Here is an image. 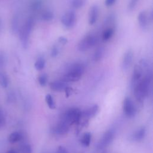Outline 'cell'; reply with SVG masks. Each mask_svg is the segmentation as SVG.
Segmentation results:
<instances>
[{"instance_id":"obj_1","label":"cell","mask_w":153,"mask_h":153,"mask_svg":"<svg viewBox=\"0 0 153 153\" xmlns=\"http://www.w3.org/2000/svg\"><path fill=\"white\" fill-rule=\"evenodd\" d=\"M152 80V73L149 69L146 70V74L142 79L133 90L136 99L140 103L143 102L146 97L148 95Z\"/></svg>"},{"instance_id":"obj_2","label":"cell","mask_w":153,"mask_h":153,"mask_svg":"<svg viewBox=\"0 0 153 153\" xmlns=\"http://www.w3.org/2000/svg\"><path fill=\"white\" fill-rule=\"evenodd\" d=\"M85 68L81 63L74 64L62 77V81L67 82H75L79 81L84 72Z\"/></svg>"},{"instance_id":"obj_3","label":"cell","mask_w":153,"mask_h":153,"mask_svg":"<svg viewBox=\"0 0 153 153\" xmlns=\"http://www.w3.org/2000/svg\"><path fill=\"white\" fill-rule=\"evenodd\" d=\"M33 23L32 19H28L19 30L20 42L24 48H27L28 47L29 37L33 27Z\"/></svg>"},{"instance_id":"obj_4","label":"cell","mask_w":153,"mask_h":153,"mask_svg":"<svg viewBox=\"0 0 153 153\" xmlns=\"http://www.w3.org/2000/svg\"><path fill=\"white\" fill-rule=\"evenodd\" d=\"M82 117L81 111L78 108H71L66 111L63 116L62 120L69 126L78 123Z\"/></svg>"},{"instance_id":"obj_5","label":"cell","mask_w":153,"mask_h":153,"mask_svg":"<svg viewBox=\"0 0 153 153\" xmlns=\"http://www.w3.org/2000/svg\"><path fill=\"white\" fill-rule=\"evenodd\" d=\"M97 42L96 38L92 35H88L82 39L78 44V49L80 51H85L93 47Z\"/></svg>"},{"instance_id":"obj_6","label":"cell","mask_w":153,"mask_h":153,"mask_svg":"<svg viewBox=\"0 0 153 153\" xmlns=\"http://www.w3.org/2000/svg\"><path fill=\"white\" fill-rule=\"evenodd\" d=\"M123 111L126 116L128 118L134 117L136 114V108L132 99L128 97L124 99L123 102Z\"/></svg>"},{"instance_id":"obj_7","label":"cell","mask_w":153,"mask_h":153,"mask_svg":"<svg viewBox=\"0 0 153 153\" xmlns=\"http://www.w3.org/2000/svg\"><path fill=\"white\" fill-rule=\"evenodd\" d=\"M114 136L115 133L113 130H109L106 131L99 142L97 144V148L99 149H102L107 147L114 140Z\"/></svg>"},{"instance_id":"obj_8","label":"cell","mask_w":153,"mask_h":153,"mask_svg":"<svg viewBox=\"0 0 153 153\" xmlns=\"http://www.w3.org/2000/svg\"><path fill=\"white\" fill-rule=\"evenodd\" d=\"M76 20V15L74 11H68L66 12L62 17L61 22L62 24L67 28H69L72 27L75 23Z\"/></svg>"},{"instance_id":"obj_9","label":"cell","mask_w":153,"mask_h":153,"mask_svg":"<svg viewBox=\"0 0 153 153\" xmlns=\"http://www.w3.org/2000/svg\"><path fill=\"white\" fill-rule=\"evenodd\" d=\"M143 70L140 65H136L134 68L131 80V88L133 90L136 85L139 82L143 77Z\"/></svg>"},{"instance_id":"obj_10","label":"cell","mask_w":153,"mask_h":153,"mask_svg":"<svg viewBox=\"0 0 153 153\" xmlns=\"http://www.w3.org/2000/svg\"><path fill=\"white\" fill-rule=\"evenodd\" d=\"M69 125L63 120H61L53 128V133L57 135H63L68 133L69 129Z\"/></svg>"},{"instance_id":"obj_11","label":"cell","mask_w":153,"mask_h":153,"mask_svg":"<svg viewBox=\"0 0 153 153\" xmlns=\"http://www.w3.org/2000/svg\"><path fill=\"white\" fill-rule=\"evenodd\" d=\"M133 53L132 50H127L123 56V61H122V69L123 71H126L130 67L133 62Z\"/></svg>"},{"instance_id":"obj_12","label":"cell","mask_w":153,"mask_h":153,"mask_svg":"<svg viewBox=\"0 0 153 153\" xmlns=\"http://www.w3.org/2000/svg\"><path fill=\"white\" fill-rule=\"evenodd\" d=\"M99 15V8L97 5H93L89 10L88 13V23L90 25H92L96 23L98 18Z\"/></svg>"},{"instance_id":"obj_13","label":"cell","mask_w":153,"mask_h":153,"mask_svg":"<svg viewBox=\"0 0 153 153\" xmlns=\"http://www.w3.org/2000/svg\"><path fill=\"white\" fill-rule=\"evenodd\" d=\"M149 17L145 11H141L137 16V20L140 27L142 29H145L148 27Z\"/></svg>"},{"instance_id":"obj_14","label":"cell","mask_w":153,"mask_h":153,"mask_svg":"<svg viewBox=\"0 0 153 153\" xmlns=\"http://www.w3.org/2000/svg\"><path fill=\"white\" fill-rule=\"evenodd\" d=\"M99 111V106L94 105L92 106L87 108L83 112H81L82 117L86 118H90L94 117Z\"/></svg>"},{"instance_id":"obj_15","label":"cell","mask_w":153,"mask_h":153,"mask_svg":"<svg viewBox=\"0 0 153 153\" xmlns=\"http://www.w3.org/2000/svg\"><path fill=\"white\" fill-rule=\"evenodd\" d=\"M50 88L56 91H62L63 90H65V89L68 87L66 82L63 81H55L51 82L50 84Z\"/></svg>"},{"instance_id":"obj_16","label":"cell","mask_w":153,"mask_h":153,"mask_svg":"<svg viewBox=\"0 0 153 153\" xmlns=\"http://www.w3.org/2000/svg\"><path fill=\"white\" fill-rule=\"evenodd\" d=\"M146 129L144 127H141L136 130L131 135V139L133 141H140L142 140L145 135Z\"/></svg>"},{"instance_id":"obj_17","label":"cell","mask_w":153,"mask_h":153,"mask_svg":"<svg viewBox=\"0 0 153 153\" xmlns=\"http://www.w3.org/2000/svg\"><path fill=\"white\" fill-rule=\"evenodd\" d=\"M22 134L18 131H14L11 133L8 137V142L10 143H14L22 139Z\"/></svg>"},{"instance_id":"obj_18","label":"cell","mask_w":153,"mask_h":153,"mask_svg":"<svg viewBox=\"0 0 153 153\" xmlns=\"http://www.w3.org/2000/svg\"><path fill=\"white\" fill-rule=\"evenodd\" d=\"M91 139V133L89 132H86L82 135L81 139V143L84 146H88L90 144Z\"/></svg>"},{"instance_id":"obj_19","label":"cell","mask_w":153,"mask_h":153,"mask_svg":"<svg viewBox=\"0 0 153 153\" xmlns=\"http://www.w3.org/2000/svg\"><path fill=\"white\" fill-rule=\"evenodd\" d=\"M103 54H104V48L103 47L98 48L94 53L93 59L94 61L97 62L100 60L102 59Z\"/></svg>"},{"instance_id":"obj_20","label":"cell","mask_w":153,"mask_h":153,"mask_svg":"<svg viewBox=\"0 0 153 153\" xmlns=\"http://www.w3.org/2000/svg\"><path fill=\"white\" fill-rule=\"evenodd\" d=\"M45 65V61L44 58L39 57L35 62L34 64L35 68L38 71H41L43 69Z\"/></svg>"},{"instance_id":"obj_21","label":"cell","mask_w":153,"mask_h":153,"mask_svg":"<svg viewBox=\"0 0 153 153\" xmlns=\"http://www.w3.org/2000/svg\"><path fill=\"white\" fill-rule=\"evenodd\" d=\"M8 84L9 79L7 75L4 72H0V85L4 88H6Z\"/></svg>"},{"instance_id":"obj_22","label":"cell","mask_w":153,"mask_h":153,"mask_svg":"<svg viewBox=\"0 0 153 153\" xmlns=\"http://www.w3.org/2000/svg\"><path fill=\"white\" fill-rule=\"evenodd\" d=\"M45 102H46V103L47 105H48V106L49 107L50 109H53L55 108V102H54V99L53 97H52V96L50 94H48L45 96Z\"/></svg>"},{"instance_id":"obj_23","label":"cell","mask_w":153,"mask_h":153,"mask_svg":"<svg viewBox=\"0 0 153 153\" xmlns=\"http://www.w3.org/2000/svg\"><path fill=\"white\" fill-rule=\"evenodd\" d=\"M114 34V29L111 27L108 28L103 33V36H102V39L104 41L109 40L113 35Z\"/></svg>"},{"instance_id":"obj_24","label":"cell","mask_w":153,"mask_h":153,"mask_svg":"<svg viewBox=\"0 0 153 153\" xmlns=\"http://www.w3.org/2000/svg\"><path fill=\"white\" fill-rule=\"evenodd\" d=\"M19 19L17 16H14L13 18L12 22H11V27L13 32L14 33H17L19 31Z\"/></svg>"},{"instance_id":"obj_25","label":"cell","mask_w":153,"mask_h":153,"mask_svg":"<svg viewBox=\"0 0 153 153\" xmlns=\"http://www.w3.org/2000/svg\"><path fill=\"white\" fill-rule=\"evenodd\" d=\"M54 17L53 13L50 11H45L42 13L41 15V19L44 21H51Z\"/></svg>"},{"instance_id":"obj_26","label":"cell","mask_w":153,"mask_h":153,"mask_svg":"<svg viewBox=\"0 0 153 153\" xmlns=\"http://www.w3.org/2000/svg\"><path fill=\"white\" fill-rule=\"evenodd\" d=\"M86 0H72L71 5L74 8H79L85 4Z\"/></svg>"},{"instance_id":"obj_27","label":"cell","mask_w":153,"mask_h":153,"mask_svg":"<svg viewBox=\"0 0 153 153\" xmlns=\"http://www.w3.org/2000/svg\"><path fill=\"white\" fill-rule=\"evenodd\" d=\"M47 75L45 74H43L42 75H41L39 77H38V82L39 84L41 85V86H45L47 84Z\"/></svg>"},{"instance_id":"obj_28","label":"cell","mask_w":153,"mask_h":153,"mask_svg":"<svg viewBox=\"0 0 153 153\" xmlns=\"http://www.w3.org/2000/svg\"><path fill=\"white\" fill-rule=\"evenodd\" d=\"M22 153H32V148L29 144H25L21 148Z\"/></svg>"},{"instance_id":"obj_29","label":"cell","mask_w":153,"mask_h":153,"mask_svg":"<svg viewBox=\"0 0 153 153\" xmlns=\"http://www.w3.org/2000/svg\"><path fill=\"white\" fill-rule=\"evenodd\" d=\"M139 0H130L128 5V10L130 11H132L136 7V5H137V2H138Z\"/></svg>"},{"instance_id":"obj_30","label":"cell","mask_w":153,"mask_h":153,"mask_svg":"<svg viewBox=\"0 0 153 153\" xmlns=\"http://www.w3.org/2000/svg\"><path fill=\"white\" fill-rule=\"evenodd\" d=\"M58 53H59V50H58V48H57L56 47L54 46V47L52 48L51 51V56L52 57H56V56H57Z\"/></svg>"},{"instance_id":"obj_31","label":"cell","mask_w":153,"mask_h":153,"mask_svg":"<svg viewBox=\"0 0 153 153\" xmlns=\"http://www.w3.org/2000/svg\"><path fill=\"white\" fill-rule=\"evenodd\" d=\"M56 153H68V152L65 147L62 146H60L57 148Z\"/></svg>"},{"instance_id":"obj_32","label":"cell","mask_w":153,"mask_h":153,"mask_svg":"<svg viewBox=\"0 0 153 153\" xmlns=\"http://www.w3.org/2000/svg\"><path fill=\"white\" fill-rule=\"evenodd\" d=\"M115 2H116V0H106L105 2V4L106 6L110 7V6L112 5Z\"/></svg>"},{"instance_id":"obj_33","label":"cell","mask_w":153,"mask_h":153,"mask_svg":"<svg viewBox=\"0 0 153 153\" xmlns=\"http://www.w3.org/2000/svg\"><path fill=\"white\" fill-rule=\"evenodd\" d=\"M59 42H60V43H62V44H66V43L67 42V41H68V40H67L65 38L62 37V36H61V37H60V38H59Z\"/></svg>"},{"instance_id":"obj_34","label":"cell","mask_w":153,"mask_h":153,"mask_svg":"<svg viewBox=\"0 0 153 153\" xmlns=\"http://www.w3.org/2000/svg\"><path fill=\"white\" fill-rule=\"evenodd\" d=\"M3 62H4V57H3V56H2V54H0V68H1V67L2 66Z\"/></svg>"},{"instance_id":"obj_35","label":"cell","mask_w":153,"mask_h":153,"mask_svg":"<svg viewBox=\"0 0 153 153\" xmlns=\"http://www.w3.org/2000/svg\"><path fill=\"white\" fill-rule=\"evenodd\" d=\"M3 120H4V118H3V117H2V115L1 111L0 109V125H1V124L2 123Z\"/></svg>"},{"instance_id":"obj_36","label":"cell","mask_w":153,"mask_h":153,"mask_svg":"<svg viewBox=\"0 0 153 153\" xmlns=\"http://www.w3.org/2000/svg\"><path fill=\"white\" fill-rule=\"evenodd\" d=\"M6 153H16V152L13 149H11V150H9L8 151H7Z\"/></svg>"}]
</instances>
